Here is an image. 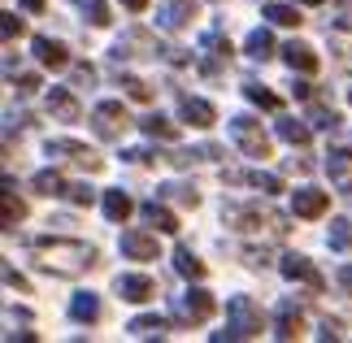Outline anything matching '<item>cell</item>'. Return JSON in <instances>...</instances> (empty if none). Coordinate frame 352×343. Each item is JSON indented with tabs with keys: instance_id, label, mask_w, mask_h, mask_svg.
I'll list each match as a JSON object with an SVG mask.
<instances>
[{
	"instance_id": "cell-51",
	"label": "cell",
	"mask_w": 352,
	"mask_h": 343,
	"mask_svg": "<svg viewBox=\"0 0 352 343\" xmlns=\"http://www.w3.org/2000/svg\"><path fill=\"white\" fill-rule=\"evenodd\" d=\"M344 5H352V0H344Z\"/></svg>"
},
{
	"instance_id": "cell-37",
	"label": "cell",
	"mask_w": 352,
	"mask_h": 343,
	"mask_svg": "<svg viewBox=\"0 0 352 343\" xmlns=\"http://www.w3.org/2000/svg\"><path fill=\"white\" fill-rule=\"evenodd\" d=\"M74 5L83 9L96 26H109V9H104V0H74Z\"/></svg>"
},
{
	"instance_id": "cell-45",
	"label": "cell",
	"mask_w": 352,
	"mask_h": 343,
	"mask_svg": "<svg viewBox=\"0 0 352 343\" xmlns=\"http://www.w3.org/2000/svg\"><path fill=\"white\" fill-rule=\"evenodd\" d=\"M335 278H340V287L352 296V265H340V274H335Z\"/></svg>"
},
{
	"instance_id": "cell-46",
	"label": "cell",
	"mask_w": 352,
	"mask_h": 343,
	"mask_svg": "<svg viewBox=\"0 0 352 343\" xmlns=\"http://www.w3.org/2000/svg\"><path fill=\"white\" fill-rule=\"evenodd\" d=\"M118 5H126L131 13H144V9H148V0H118Z\"/></svg>"
},
{
	"instance_id": "cell-6",
	"label": "cell",
	"mask_w": 352,
	"mask_h": 343,
	"mask_svg": "<svg viewBox=\"0 0 352 343\" xmlns=\"http://www.w3.org/2000/svg\"><path fill=\"white\" fill-rule=\"evenodd\" d=\"M91 126H96L100 140H122L126 126H131V113L122 109V100H100L91 109Z\"/></svg>"
},
{
	"instance_id": "cell-28",
	"label": "cell",
	"mask_w": 352,
	"mask_h": 343,
	"mask_svg": "<svg viewBox=\"0 0 352 343\" xmlns=\"http://www.w3.org/2000/svg\"><path fill=\"white\" fill-rule=\"evenodd\" d=\"M243 52H248L252 61H265V57H274V35H270L265 26H261V31H252V35H248V44H243Z\"/></svg>"
},
{
	"instance_id": "cell-34",
	"label": "cell",
	"mask_w": 352,
	"mask_h": 343,
	"mask_svg": "<svg viewBox=\"0 0 352 343\" xmlns=\"http://www.w3.org/2000/svg\"><path fill=\"white\" fill-rule=\"evenodd\" d=\"M26 217V204L18 200V191H13V183H5V226H18Z\"/></svg>"
},
{
	"instance_id": "cell-8",
	"label": "cell",
	"mask_w": 352,
	"mask_h": 343,
	"mask_svg": "<svg viewBox=\"0 0 352 343\" xmlns=\"http://www.w3.org/2000/svg\"><path fill=\"white\" fill-rule=\"evenodd\" d=\"M331 209V191H318V187H296L292 191V213L305 217V222H314Z\"/></svg>"
},
{
	"instance_id": "cell-48",
	"label": "cell",
	"mask_w": 352,
	"mask_h": 343,
	"mask_svg": "<svg viewBox=\"0 0 352 343\" xmlns=\"http://www.w3.org/2000/svg\"><path fill=\"white\" fill-rule=\"evenodd\" d=\"M340 26H344V31H352V18H340Z\"/></svg>"
},
{
	"instance_id": "cell-22",
	"label": "cell",
	"mask_w": 352,
	"mask_h": 343,
	"mask_svg": "<svg viewBox=\"0 0 352 343\" xmlns=\"http://www.w3.org/2000/svg\"><path fill=\"white\" fill-rule=\"evenodd\" d=\"M70 318H74L78 326H91V322L100 318V300L91 296V291H78V296L70 300Z\"/></svg>"
},
{
	"instance_id": "cell-30",
	"label": "cell",
	"mask_w": 352,
	"mask_h": 343,
	"mask_svg": "<svg viewBox=\"0 0 352 343\" xmlns=\"http://www.w3.org/2000/svg\"><path fill=\"white\" fill-rule=\"evenodd\" d=\"M187 18H192V9H187L183 0H179V5H170V9H161V13H157V26H161V31H183Z\"/></svg>"
},
{
	"instance_id": "cell-26",
	"label": "cell",
	"mask_w": 352,
	"mask_h": 343,
	"mask_svg": "<svg viewBox=\"0 0 352 343\" xmlns=\"http://www.w3.org/2000/svg\"><path fill=\"white\" fill-rule=\"evenodd\" d=\"M131 209L135 204H131L126 191H104V217H109V222H126Z\"/></svg>"
},
{
	"instance_id": "cell-15",
	"label": "cell",
	"mask_w": 352,
	"mask_h": 343,
	"mask_svg": "<svg viewBox=\"0 0 352 343\" xmlns=\"http://www.w3.org/2000/svg\"><path fill=\"white\" fill-rule=\"evenodd\" d=\"M200 52H205L200 70L213 74V70H218V61H231V39H222L218 31H209V35H200Z\"/></svg>"
},
{
	"instance_id": "cell-44",
	"label": "cell",
	"mask_w": 352,
	"mask_h": 343,
	"mask_svg": "<svg viewBox=\"0 0 352 343\" xmlns=\"http://www.w3.org/2000/svg\"><path fill=\"white\" fill-rule=\"evenodd\" d=\"M35 87H39V78H35V74H18V91H22V96H31Z\"/></svg>"
},
{
	"instance_id": "cell-4",
	"label": "cell",
	"mask_w": 352,
	"mask_h": 343,
	"mask_svg": "<svg viewBox=\"0 0 352 343\" xmlns=\"http://www.w3.org/2000/svg\"><path fill=\"white\" fill-rule=\"evenodd\" d=\"M213 309H218V300H213L205 287H192V291L174 296V322H179V326H200V322H209Z\"/></svg>"
},
{
	"instance_id": "cell-9",
	"label": "cell",
	"mask_w": 352,
	"mask_h": 343,
	"mask_svg": "<svg viewBox=\"0 0 352 343\" xmlns=\"http://www.w3.org/2000/svg\"><path fill=\"white\" fill-rule=\"evenodd\" d=\"M113 57L118 61H135V57H157V39L148 35V31H140V26H131L126 35L113 44Z\"/></svg>"
},
{
	"instance_id": "cell-27",
	"label": "cell",
	"mask_w": 352,
	"mask_h": 343,
	"mask_svg": "<svg viewBox=\"0 0 352 343\" xmlns=\"http://www.w3.org/2000/svg\"><path fill=\"white\" fill-rule=\"evenodd\" d=\"M174 269H179L183 274V278H205V261H200L192 248H179V252H174Z\"/></svg>"
},
{
	"instance_id": "cell-47",
	"label": "cell",
	"mask_w": 352,
	"mask_h": 343,
	"mask_svg": "<svg viewBox=\"0 0 352 343\" xmlns=\"http://www.w3.org/2000/svg\"><path fill=\"white\" fill-rule=\"evenodd\" d=\"M22 9L26 13H39V9H44V0H22Z\"/></svg>"
},
{
	"instance_id": "cell-7",
	"label": "cell",
	"mask_w": 352,
	"mask_h": 343,
	"mask_svg": "<svg viewBox=\"0 0 352 343\" xmlns=\"http://www.w3.org/2000/svg\"><path fill=\"white\" fill-rule=\"evenodd\" d=\"M278 269H283V278H292V283H305L309 291H322V287H327V278H322V269H318L309 256H300V252H287V256L278 261Z\"/></svg>"
},
{
	"instance_id": "cell-24",
	"label": "cell",
	"mask_w": 352,
	"mask_h": 343,
	"mask_svg": "<svg viewBox=\"0 0 352 343\" xmlns=\"http://www.w3.org/2000/svg\"><path fill=\"white\" fill-rule=\"evenodd\" d=\"M140 126H144V135H148V140H166V144H174V140H179V126H174L170 118H161V113H148V118L140 122Z\"/></svg>"
},
{
	"instance_id": "cell-50",
	"label": "cell",
	"mask_w": 352,
	"mask_h": 343,
	"mask_svg": "<svg viewBox=\"0 0 352 343\" xmlns=\"http://www.w3.org/2000/svg\"><path fill=\"white\" fill-rule=\"evenodd\" d=\"M348 104H352V87H348Z\"/></svg>"
},
{
	"instance_id": "cell-18",
	"label": "cell",
	"mask_w": 352,
	"mask_h": 343,
	"mask_svg": "<svg viewBox=\"0 0 352 343\" xmlns=\"http://www.w3.org/2000/svg\"><path fill=\"white\" fill-rule=\"evenodd\" d=\"M226 183H248V187L261 191V196H278V191H283V178H278V174H261V170H252V174L226 170Z\"/></svg>"
},
{
	"instance_id": "cell-41",
	"label": "cell",
	"mask_w": 352,
	"mask_h": 343,
	"mask_svg": "<svg viewBox=\"0 0 352 343\" xmlns=\"http://www.w3.org/2000/svg\"><path fill=\"white\" fill-rule=\"evenodd\" d=\"M314 126L335 131V126H340V113H335V109H314Z\"/></svg>"
},
{
	"instance_id": "cell-11",
	"label": "cell",
	"mask_w": 352,
	"mask_h": 343,
	"mask_svg": "<svg viewBox=\"0 0 352 343\" xmlns=\"http://www.w3.org/2000/svg\"><path fill=\"white\" fill-rule=\"evenodd\" d=\"M113 287H118V296L126 300V305H144V300L157 296V283L148 278V274H118Z\"/></svg>"
},
{
	"instance_id": "cell-40",
	"label": "cell",
	"mask_w": 352,
	"mask_h": 343,
	"mask_svg": "<svg viewBox=\"0 0 352 343\" xmlns=\"http://www.w3.org/2000/svg\"><path fill=\"white\" fill-rule=\"evenodd\" d=\"M239 256H243V265H248V269H265L270 265V252L265 248H243Z\"/></svg>"
},
{
	"instance_id": "cell-1",
	"label": "cell",
	"mask_w": 352,
	"mask_h": 343,
	"mask_svg": "<svg viewBox=\"0 0 352 343\" xmlns=\"http://www.w3.org/2000/svg\"><path fill=\"white\" fill-rule=\"evenodd\" d=\"M31 252L39 261V269L57 274V278H78L96 265V248L83 239H65V235H39L31 239Z\"/></svg>"
},
{
	"instance_id": "cell-43",
	"label": "cell",
	"mask_w": 352,
	"mask_h": 343,
	"mask_svg": "<svg viewBox=\"0 0 352 343\" xmlns=\"http://www.w3.org/2000/svg\"><path fill=\"white\" fill-rule=\"evenodd\" d=\"M5 287H18V291H26V278L13 265H5Z\"/></svg>"
},
{
	"instance_id": "cell-35",
	"label": "cell",
	"mask_w": 352,
	"mask_h": 343,
	"mask_svg": "<svg viewBox=\"0 0 352 343\" xmlns=\"http://www.w3.org/2000/svg\"><path fill=\"white\" fill-rule=\"evenodd\" d=\"M65 200H70V204H78V209H87V204L96 200V191H91L87 183H65Z\"/></svg>"
},
{
	"instance_id": "cell-12",
	"label": "cell",
	"mask_w": 352,
	"mask_h": 343,
	"mask_svg": "<svg viewBox=\"0 0 352 343\" xmlns=\"http://www.w3.org/2000/svg\"><path fill=\"white\" fill-rule=\"evenodd\" d=\"M179 113H183V122H192L200 131H209L213 122H218V109L209 100H200V96H179Z\"/></svg>"
},
{
	"instance_id": "cell-5",
	"label": "cell",
	"mask_w": 352,
	"mask_h": 343,
	"mask_svg": "<svg viewBox=\"0 0 352 343\" xmlns=\"http://www.w3.org/2000/svg\"><path fill=\"white\" fill-rule=\"evenodd\" d=\"M231 140L248 153L252 161H261V157H270V135L261 131V122L256 118H248V113H239V118H231Z\"/></svg>"
},
{
	"instance_id": "cell-14",
	"label": "cell",
	"mask_w": 352,
	"mask_h": 343,
	"mask_svg": "<svg viewBox=\"0 0 352 343\" xmlns=\"http://www.w3.org/2000/svg\"><path fill=\"white\" fill-rule=\"evenodd\" d=\"M300 331H305V313L296 309V300H283L274 318V339H300Z\"/></svg>"
},
{
	"instance_id": "cell-16",
	"label": "cell",
	"mask_w": 352,
	"mask_h": 343,
	"mask_svg": "<svg viewBox=\"0 0 352 343\" xmlns=\"http://www.w3.org/2000/svg\"><path fill=\"white\" fill-rule=\"evenodd\" d=\"M31 48H35V57H39V65H44V70H65V65H70V57H65V44H57V39H48V35H35Z\"/></svg>"
},
{
	"instance_id": "cell-29",
	"label": "cell",
	"mask_w": 352,
	"mask_h": 343,
	"mask_svg": "<svg viewBox=\"0 0 352 343\" xmlns=\"http://www.w3.org/2000/svg\"><path fill=\"white\" fill-rule=\"evenodd\" d=\"M327 243H331L335 252H352V222H348V217H335V222H331Z\"/></svg>"
},
{
	"instance_id": "cell-3",
	"label": "cell",
	"mask_w": 352,
	"mask_h": 343,
	"mask_svg": "<svg viewBox=\"0 0 352 343\" xmlns=\"http://www.w3.org/2000/svg\"><path fill=\"white\" fill-rule=\"evenodd\" d=\"M226 222H231L235 230H243V235H261V230H270V235H283L287 230V222L274 213V209H261V204H243V209H226L222 213Z\"/></svg>"
},
{
	"instance_id": "cell-38",
	"label": "cell",
	"mask_w": 352,
	"mask_h": 343,
	"mask_svg": "<svg viewBox=\"0 0 352 343\" xmlns=\"http://www.w3.org/2000/svg\"><path fill=\"white\" fill-rule=\"evenodd\" d=\"M0 35H5L9 44L22 35V18H18V13H0Z\"/></svg>"
},
{
	"instance_id": "cell-13",
	"label": "cell",
	"mask_w": 352,
	"mask_h": 343,
	"mask_svg": "<svg viewBox=\"0 0 352 343\" xmlns=\"http://www.w3.org/2000/svg\"><path fill=\"white\" fill-rule=\"evenodd\" d=\"M122 256L157 261V235H148V230H122Z\"/></svg>"
},
{
	"instance_id": "cell-10",
	"label": "cell",
	"mask_w": 352,
	"mask_h": 343,
	"mask_svg": "<svg viewBox=\"0 0 352 343\" xmlns=\"http://www.w3.org/2000/svg\"><path fill=\"white\" fill-rule=\"evenodd\" d=\"M48 157L74 161V166H87V170H100V166H104V161L91 153L87 144H78V140H48Z\"/></svg>"
},
{
	"instance_id": "cell-33",
	"label": "cell",
	"mask_w": 352,
	"mask_h": 343,
	"mask_svg": "<svg viewBox=\"0 0 352 343\" xmlns=\"http://www.w3.org/2000/svg\"><path fill=\"white\" fill-rule=\"evenodd\" d=\"M261 13H265V18L274 22V26H300V22H305V18H300V9H292V5H265Z\"/></svg>"
},
{
	"instance_id": "cell-32",
	"label": "cell",
	"mask_w": 352,
	"mask_h": 343,
	"mask_svg": "<svg viewBox=\"0 0 352 343\" xmlns=\"http://www.w3.org/2000/svg\"><path fill=\"white\" fill-rule=\"evenodd\" d=\"M118 87L131 96V100H140V104H148L153 100V87L144 83V78H135V74H118Z\"/></svg>"
},
{
	"instance_id": "cell-39",
	"label": "cell",
	"mask_w": 352,
	"mask_h": 343,
	"mask_svg": "<svg viewBox=\"0 0 352 343\" xmlns=\"http://www.w3.org/2000/svg\"><path fill=\"white\" fill-rule=\"evenodd\" d=\"M70 78H74V87H91L96 83V65H87V61H78L74 70H70Z\"/></svg>"
},
{
	"instance_id": "cell-23",
	"label": "cell",
	"mask_w": 352,
	"mask_h": 343,
	"mask_svg": "<svg viewBox=\"0 0 352 343\" xmlns=\"http://www.w3.org/2000/svg\"><path fill=\"white\" fill-rule=\"evenodd\" d=\"M157 196L183 204V209H196V204H200V191H196L192 183H166V187H157Z\"/></svg>"
},
{
	"instance_id": "cell-21",
	"label": "cell",
	"mask_w": 352,
	"mask_h": 343,
	"mask_svg": "<svg viewBox=\"0 0 352 343\" xmlns=\"http://www.w3.org/2000/svg\"><path fill=\"white\" fill-rule=\"evenodd\" d=\"M283 61H287L292 70H300V74H314L318 70V52L309 48V44H300V39H292V44L283 48Z\"/></svg>"
},
{
	"instance_id": "cell-19",
	"label": "cell",
	"mask_w": 352,
	"mask_h": 343,
	"mask_svg": "<svg viewBox=\"0 0 352 343\" xmlns=\"http://www.w3.org/2000/svg\"><path fill=\"white\" fill-rule=\"evenodd\" d=\"M48 113L61 118V122H78V100L70 87H52L48 91Z\"/></svg>"
},
{
	"instance_id": "cell-20",
	"label": "cell",
	"mask_w": 352,
	"mask_h": 343,
	"mask_svg": "<svg viewBox=\"0 0 352 343\" xmlns=\"http://www.w3.org/2000/svg\"><path fill=\"white\" fill-rule=\"evenodd\" d=\"M166 331H170V322L157 318V313H144V318H131L126 322V335L131 339H161Z\"/></svg>"
},
{
	"instance_id": "cell-36",
	"label": "cell",
	"mask_w": 352,
	"mask_h": 343,
	"mask_svg": "<svg viewBox=\"0 0 352 343\" xmlns=\"http://www.w3.org/2000/svg\"><path fill=\"white\" fill-rule=\"evenodd\" d=\"M243 96H248L252 104H261V109H278V96L265 91V87H256V83H243Z\"/></svg>"
},
{
	"instance_id": "cell-49",
	"label": "cell",
	"mask_w": 352,
	"mask_h": 343,
	"mask_svg": "<svg viewBox=\"0 0 352 343\" xmlns=\"http://www.w3.org/2000/svg\"><path fill=\"white\" fill-rule=\"evenodd\" d=\"M305 5H322V0H305Z\"/></svg>"
},
{
	"instance_id": "cell-17",
	"label": "cell",
	"mask_w": 352,
	"mask_h": 343,
	"mask_svg": "<svg viewBox=\"0 0 352 343\" xmlns=\"http://www.w3.org/2000/svg\"><path fill=\"white\" fill-rule=\"evenodd\" d=\"M140 213H144V222L153 226L157 235H174V230H179V217H174V213L166 209V204H161V196H157V200H148Z\"/></svg>"
},
{
	"instance_id": "cell-2",
	"label": "cell",
	"mask_w": 352,
	"mask_h": 343,
	"mask_svg": "<svg viewBox=\"0 0 352 343\" xmlns=\"http://www.w3.org/2000/svg\"><path fill=\"white\" fill-rule=\"evenodd\" d=\"M256 335H261V309L252 305V296H231L226 300V331H213V343L256 339Z\"/></svg>"
},
{
	"instance_id": "cell-31",
	"label": "cell",
	"mask_w": 352,
	"mask_h": 343,
	"mask_svg": "<svg viewBox=\"0 0 352 343\" xmlns=\"http://www.w3.org/2000/svg\"><path fill=\"white\" fill-rule=\"evenodd\" d=\"M31 187L39 191V196H65V178H61L57 170H39V174L31 178Z\"/></svg>"
},
{
	"instance_id": "cell-42",
	"label": "cell",
	"mask_w": 352,
	"mask_h": 343,
	"mask_svg": "<svg viewBox=\"0 0 352 343\" xmlns=\"http://www.w3.org/2000/svg\"><path fill=\"white\" fill-rule=\"evenodd\" d=\"M122 157H126L131 166H148V161H153V153H148V148H126Z\"/></svg>"
},
{
	"instance_id": "cell-25",
	"label": "cell",
	"mask_w": 352,
	"mask_h": 343,
	"mask_svg": "<svg viewBox=\"0 0 352 343\" xmlns=\"http://www.w3.org/2000/svg\"><path fill=\"white\" fill-rule=\"evenodd\" d=\"M309 135H314V131H309V122H296V118H283L278 122V140L292 144V148H305Z\"/></svg>"
}]
</instances>
